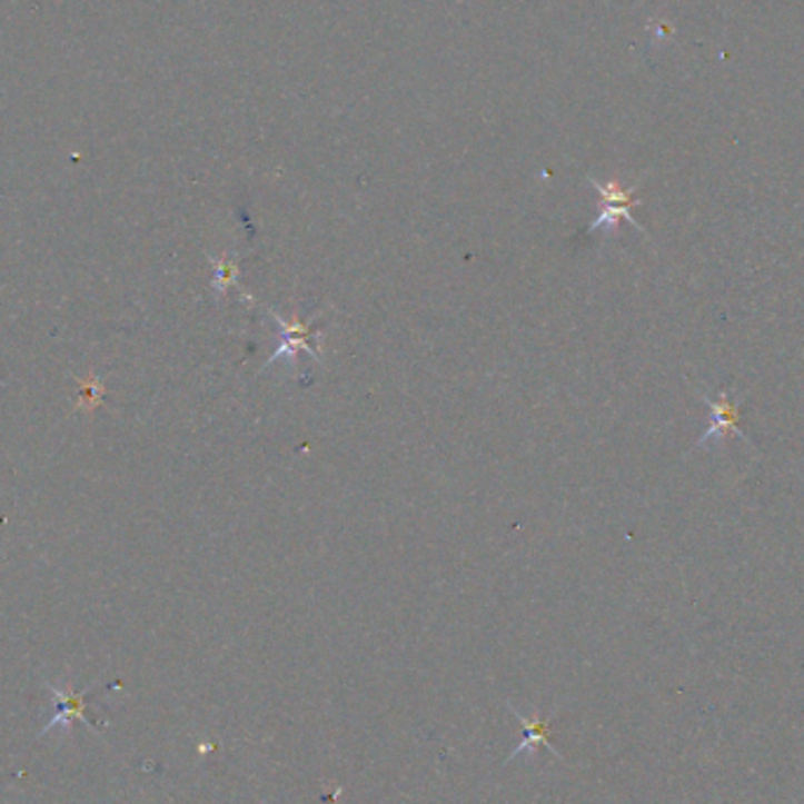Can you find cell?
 Masks as SVG:
<instances>
[{"mask_svg":"<svg viewBox=\"0 0 804 804\" xmlns=\"http://www.w3.org/2000/svg\"><path fill=\"white\" fill-rule=\"evenodd\" d=\"M704 403L711 409V417H708L706 433L696 443V449L715 447L717 443H723L727 436H736V438H741L746 445L753 447V440L746 436L744 430H741V407H738V403H734L729 398V394L725 388L719 390L715 398H708L704 394Z\"/></svg>","mask_w":804,"mask_h":804,"instance_id":"6da1fadb","label":"cell"},{"mask_svg":"<svg viewBox=\"0 0 804 804\" xmlns=\"http://www.w3.org/2000/svg\"><path fill=\"white\" fill-rule=\"evenodd\" d=\"M593 187L597 189V193L603 196V210L597 215V219L588 226V231H600V229H616L618 221H631L635 229H641L645 234V229L637 219L631 215V210L637 205L635 189H622L616 181L609 183H597L593 181Z\"/></svg>","mask_w":804,"mask_h":804,"instance_id":"7a4b0ae2","label":"cell"},{"mask_svg":"<svg viewBox=\"0 0 804 804\" xmlns=\"http://www.w3.org/2000/svg\"><path fill=\"white\" fill-rule=\"evenodd\" d=\"M274 318L278 320L280 325V344L278 348L271 354V358L266 360V367H271L274 363H278L280 358H287L290 363L297 360V354L299 350H306L308 356L316 358L320 363V356L316 350V339H322V332L320 329H311V322H301L297 318H290L285 320L280 318L278 314H274Z\"/></svg>","mask_w":804,"mask_h":804,"instance_id":"3957f363","label":"cell"},{"mask_svg":"<svg viewBox=\"0 0 804 804\" xmlns=\"http://www.w3.org/2000/svg\"><path fill=\"white\" fill-rule=\"evenodd\" d=\"M508 708L513 711L515 719H520V725L525 727V741H523V744L518 746V751H513V753H510L508 762H510V760H515L518 755H523L529 746H536V744H546V746H548L555 755H560L558 751H555L553 741L548 738V719H527V717H523V713H518V711H515L513 706H508Z\"/></svg>","mask_w":804,"mask_h":804,"instance_id":"277c9868","label":"cell"},{"mask_svg":"<svg viewBox=\"0 0 804 804\" xmlns=\"http://www.w3.org/2000/svg\"><path fill=\"white\" fill-rule=\"evenodd\" d=\"M238 278V266L234 259H215V285L217 290L224 295L231 285H236Z\"/></svg>","mask_w":804,"mask_h":804,"instance_id":"5b68a950","label":"cell"}]
</instances>
